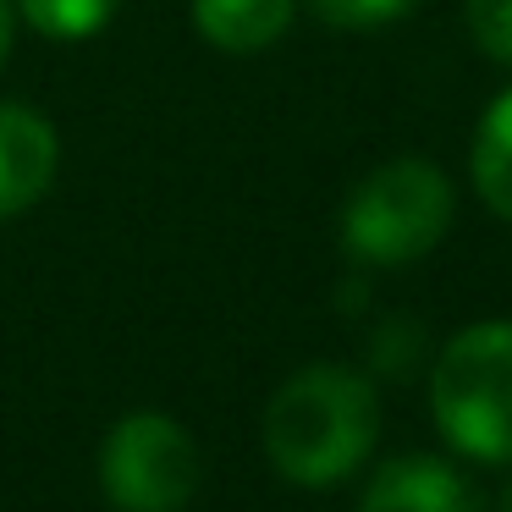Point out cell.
Instances as JSON below:
<instances>
[{
    "instance_id": "6da1fadb",
    "label": "cell",
    "mask_w": 512,
    "mask_h": 512,
    "mask_svg": "<svg viewBox=\"0 0 512 512\" xmlns=\"http://www.w3.org/2000/svg\"><path fill=\"white\" fill-rule=\"evenodd\" d=\"M380 435V402L364 375L342 364H309L265 408V457L292 485L347 479Z\"/></svg>"
},
{
    "instance_id": "7a4b0ae2",
    "label": "cell",
    "mask_w": 512,
    "mask_h": 512,
    "mask_svg": "<svg viewBox=\"0 0 512 512\" xmlns=\"http://www.w3.org/2000/svg\"><path fill=\"white\" fill-rule=\"evenodd\" d=\"M441 435L479 463H512V320H485L441 347L430 375Z\"/></svg>"
},
{
    "instance_id": "3957f363",
    "label": "cell",
    "mask_w": 512,
    "mask_h": 512,
    "mask_svg": "<svg viewBox=\"0 0 512 512\" xmlns=\"http://www.w3.org/2000/svg\"><path fill=\"white\" fill-rule=\"evenodd\" d=\"M452 226V182L430 160H391L369 171L342 210V243L369 265L424 259Z\"/></svg>"
},
{
    "instance_id": "277c9868",
    "label": "cell",
    "mask_w": 512,
    "mask_h": 512,
    "mask_svg": "<svg viewBox=\"0 0 512 512\" xmlns=\"http://www.w3.org/2000/svg\"><path fill=\"white\" fill-rule=\"evenodd\" d=\"M100 485L116 512H182L199 490V446L166 413H127L100 446Z\"/></svg>"
},
{
    "instance_id": "5b68a950",
    "label": "cell",
    "mask_w": 512,
    "mask_h": 512,
    "mask_svg": "<svg viewBox=\"0 0 512 512\" xmlns=\"http://www.w3.org/2000/svg\"><path fill=\"white\" fill-rule=\"evenodd\" d=\"M358 512H479V496L452 463L424 452H402L369 474Z\"/></svg>"
},
{
    "instance_id": "8992f818",
    "label": "cell",
    "mask_w": 512,
    "mask_h": 512,
    "mask_svg": "<svg viewBox=\"0 0 512 512\" xmlns=\"http://www.w3.org/2000/svg\"><path fill=\"white\" fill-rule=\"evenodd\" d=\"M56 127L28 105H6L0 100V221L6 215L34 210L56 182Z\"/></svg>"
},
{
    "instance_id": "52a82bcc",
    "label": "cell",
    "mask_w": 512,
    "mask_h": 512,
    "mask_svg": "<svg viewBox=\"0 0 512 512\" xmlns=\"http://www.w3.org/2000/svg\"><path fill=\"white\" fill-rule=\"evenodd\" d=\"M298 0H193V28L221 56H259L287 34Z\"/></svg>"
},
{
    "instance_id": "ba28073f",
    "label": "cell",
    "mask_w": 512,
    "mask_h": 512,
    "mask_svg": "<svg viewBox=\"0 0 512 512\" xmlns=\"http://www.w3.org/2000/svg\"><path fill=\"white\" fill-rule=\"evenodd\" d=\"M468 177H474L479 199L512 221V89L479 116L474 127V149H468Z\"/></svg>"
},
{
    "instance_id": "9c48e42d",
    "label": "cell",
    "mask_w": 512,
    "mask_h": 512,
    "mask_svg": "<svg viewBox=\"0 0 512 512\" xmlns=\"http://www.w3.org/2000/svg\"><path fill=\"white\" fill-rule=\"evenodd\" d=\"M17 6H23L28 28H39V34L89 39V34H100V28L111 23L122 0H17Z\"/></svg>"
},
{
    "instance_id": "30bf717a",
    "label": "cell",
    "mask_w": 512,
    "mask_h": 512,
    "mask_svg": "<svg viewBox=\"0 0 512 512\" xmlns=\"http://www.w3.org/2000/svg\"><path fill=\"white\" fill-rule=\"evenodd\" d=\"M419 0H309V12L331 28H386L408 17Z\"/></svg>"
},
{
    "instance_id": "8fae6325",
    "label": "cell",
    "mask_w": 512,
    "mask_h": 512,
    "mask_svg": "<svg viewBox=\"0 0 512 512\" xmlns=\"http://www.w3.org/2000/svg\"><path fill=\"white\" fill-rule=\"evenodd\" d=\"M468 12V34L490 61L512 67V0H463Z\"/></svg>"
},
{
    "instance_id": "7c38bea8",
    "label": "cell",
    "mask_w": 512,
    "mask_h": 512,
    "mask_svg": "<svg viewBox=\"0 0 512 512\" xmlns=\"http://www.w3.org/2000/svg\"><path fill=\"white\" fill-rule=\"evenodd\" d=\"M6 50H12V0H0V67H6Z\"/></svg>"
},
{
    "instance_id": "4fadbf2b",
    "label": "cell",
    "mask_w": 512,
    "mask_h": 512,
    "mask_svg": "<svg viewBox=\"0 0 512 512\" xmlns=\"http://www.w3.org/2000/svg\"><path fill=\"white\" fill-rule=\"evenodd\" d=\"M501 512H512V485H507V490H501Z\"/></svg>"
}]
</instances>
